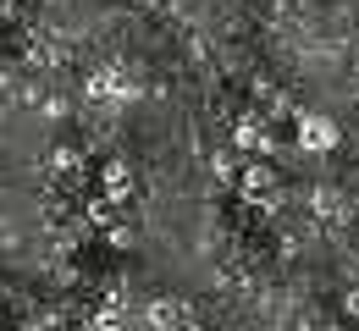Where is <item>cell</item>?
Masks as SVG:
<instances>
[{
    "label": "cell",
    "instance_id": "1",
    "mask_svg": "<svg viewBox=\"0 0 359 331\" xmlns=\"http://www.w3.org/2000/svg\"><path fill=\"white\" fill-rule=\"evenodd\" d=\"M337 139H343V133H337L332 116H320V111H304V116H299V143H304L310 155H332Z\"/></svg>",
    "mask_w": 359,
    "mask_h": 331
},
{
    "label": "cell",
    "instance_id": "2",
    "mask_svg": "<svg viewBox=\"0 0 359 331\" xmlns=\"http://www.w3.org/2000/svg\"><path fill=\"white\" fill-rule=\"evenodd\" d=\"M100 188H105L111 204L133 199V166H128V160H105V166H100Z\"/></svg>",
    "mask_w": 359,
    "mask_h": 331
},
{
    "label": "cell",
    "instance_id": "3",
    "mask_svg": "<svg viewBox=\"0 0 359 331\" xmlns=\"http://www.w3.org/2000/svg\"><path fill=\"white\" fill-rule=\"evenodd\" d=\"M89 99H133V83L116 66H100V72H89Z\"/></svg>",
    "mask_w": 359,
    "mask_h": 331
},
{
    "label": "cell",
    "instance_id": "4",
    "mask_svg": "<svg viewBox=\"0 0 359 331\" xmlns=\"http://www.w3.org/2000/svg\"><path fill=\"white\" fill-rule=\"evenodd\" d=\"M232 143H238L243 155H271V127L255 122V116H243V122L232 127Z\"/></svg>",
    "mask_w": 359,
    "mask_h": 331
},
{
    "label": "cell",
    "instance_id": "5",
    "mask_svg": "<svg viewBox=\"0 0 359 331\" xmlns=\"http://www.w3.org/2000/svg\"><path fill=\"white\" fill-rule=\"evenodd\" d=\"M238 188H243V199H271V188H276V171H271L266 160H255V166H243V177H238Z\"/></svg>",
    "mask_w": 359,
    "mask_h": 331
},
{
    "label": "cell",
    "instance_id": "6",
    "mask_svg": "<svg viewBox=\"0 0 359 331\" xmlns=\"http://www.w3.org/2000/svg\"><path fill=\"white\" fill-rule=\"evenodd\" d=\"M144 321H149V326H155V331H177L182 321H188V309H182L177 298H155V304L144 309Z\"/></svg>",
    "mask_w": 359,
    "mask_h": 331
},
{
    "label": "cell",
    "instance_id": "7",
    "mask_svg": "<svg viewBox=\"0 0 359 331\" xmlns=\"http://www.w3.org/2000/svg\"><path fill=\"white\" fill-rule=\"evenodd\" d=\"M78 166H83L78 149H55V171H78Z\"/></svg>",
    "mask_w": 359,
    "mask_h": 331
},
{
    "label": "cell",
    "instance_id": "8",
    "mask_svg": "<svg viewBox=\"0 0 359 331\" xmlns=\"http://www.w3.org/2000/svg\"><path fill=\"white\" fill-rule=\"evenodd\" d=\"M105 237H111V248H133V232H128V227H105Z\"/></svg>",
    "mask_w": 359,
    "mask_h": 331
},
{
    "label": "cell",
    "instance_id": "9",
    "mask_svg": "<svg viewBox=\"0 0 359 331\" xmlns=\"http://www.w3.org/2000/svg\"><path fill=\"white\" fill-rule=\"evenodd\" d=\"M83 331H122V326H116V315H94Z\"/></svg>",
    "mask_w": 359,
    "mask_h": 331
},
{
    "label": "cell",
    "instance_id": "10",
    "mask_svg": "<svg viewBox=\"0 0 359 331\" xmlns=\"http://www.w3.org/2000/svg\"><path fill=\"white\" fill-rule=\"evenodd\" d=\"M177 331H205V326H194V321H182V326H177Z\"/></svg>",
    "mask_w": 359,
    "mask_h": 331
}]
</instances>
